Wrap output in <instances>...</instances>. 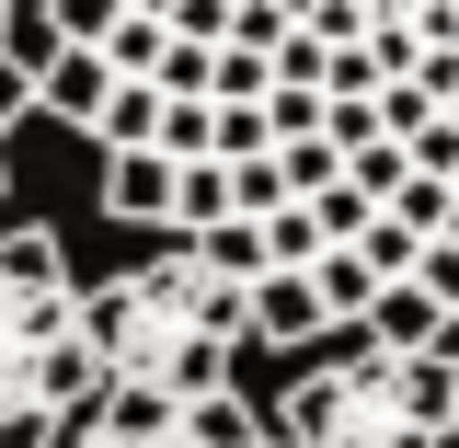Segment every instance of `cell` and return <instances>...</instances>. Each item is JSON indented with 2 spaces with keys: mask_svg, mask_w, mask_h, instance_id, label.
<instances>
[{
  "mask_svg": "<svg viewBox=\"0 0 459 448\" xmlns=\"http://www.w3.org/2000/svg\"><path fill=\"white\" fill-rule=\"evenodd\" d=\"M241 299L195 265L184 230H150V265L81 287V345L104 356L115 391H161V402H207V391H241Z\"/></svg>",
  "mask_w": 459,
  "mask_h": 448,
  "instance_id": "1",
  "label": "cell"
},
{
  "mask_svg": "<svg viewBox=\"0 0 459 448\" xmlns=\"http://www.w3.org/2000/svg\"><path fill=\"white\" fill-rule=\"evenodd\" d=\"M448 414H459L448 356H379L356 322H333L322 368H299L264 426H276V448H459Z\"/></svg>",
  "mask_w": 459,
  "mask_h": 448,
  "instance_id": "2",
  "label": "cell"
},
{
  "mask_svg": "<svg viewBox=\"0 0 459 448\" xmlns=\"http://www.w3.org/2000/svg\"><path fill=\"white\" fill-rule=\"evenodd\" d=\"M104 356L81 345V277L23 287L0 277V448H69L104 402Z\"/></svg>",
  "mask_w": 459,
  "mask_h": 448,
  "instance_id": "3",
  "label": "cell"
},
{
  "mask_svg": "<svg viewBox=\"0 0 459 448\" xmlns=\"http://www.w3.org/2000/svg\"><path fill=\"white\" fill-rule=\"evenodd\" d=\"M104 92H115V69H104L92 47H57L47 69H35V115H57V127H92Z\"/></svg>",
  "mask_w": 459,
  "mask_h": 448,
  "instance_id": "4",
  "label": "cell"
},
{
  "mask_svg": "<svg viewBox=\"0 0 459 448\" xmlns=\"http://www.w3.org/2000/svg\"><path fill=\"white\" fill-rule=\"evenodd\" d=\"M104 219H126V230H161L172 219V162L161 150H115L104 162Z\"/></svg>",
  "mask_w": 459,
  "mask_h": 448,
  "instance_id": "5",
  "label": "cell"
},
{
  "mask_svg": "<svg viewBox=\"0 0 459 448\" xmlns=\"http://www.w3.org/2000/svg\"><path fill=\"white\" fill-rule=\"evenodd\" d=\"M230 219V172L219 162H172V219L161 230H219Z\"/></svg>",
  "mask_w": 459,
  "mask_h": 448,
  "instance_id": "6",
  "label": "cell"
},
{
  "mask_svg": "<svg viewBox=\"0 0 459 448\" xmlns=\"http://www.w3.org/2000/svg\"><path fill=\"white\" fill-rule=\"evenodd\" d=\"M402 184H413V162H402V138H368V150H344V196H356V207H391Z\"/></svg>",
  "mask_w": 459,
  "mask_h": 448,
  "instance_id": "7",
  "label": "cell"
},
{
  "mask_svg": "<svg viewBox=\"0 0 459 448\" xmlns=\"http://www.w3.org/2000/svg\"><path fill=\"white\" fill-rule=\"evenodd\" d=\"M276 184H287V207H310V196L344 184V150H333V138H287V150H276Z\"/></svg>",
  "mask_w": 459,
  "mask_h": 448,
  "instance_id": "8",
  "label": "cell"
},
{
  "mask_svg": "<svg viewBox=\"0 0 459 448\" xmlns=\"http://www.w3.org/2000/svg\"><path fill=\"white\" fill-rule=\"evenodd\" d=\"M35 23H47L57 47H104L115 23H126V0H35Z\"/></svg>",
  "mask_w": 459,
  "mask_h": 448,
  "instance_id": "9",
  "label": "cell"
},
{
  "mask_svg": "<svg viewBox=\"0 0 459 448\" xmlns=\"http://www.w3.org/2000/svg\"><path fill=\"white\" fill-rule=\"evenodd\" d=\"M344 253L368 265V287H391V277H413V253H425V242H413V230H402V219H368V230H356V242H344Z\"/></svg>",
  "mask_w": 459,
  "mask_h": 448,
  "instance_id": "10",
  "label": "cell"
},
{
  "mask_svg": "<svg viewBox=\"0 0 459 448\" xmlns=\"http://www.w3.org/2000/svg\"><path fill=\"white\" fill-rule=\"evenodd\" d=\"M379 92V57L368 47H333V69H322V104H368Z\"/></svg>",
  "mask_w": 459,
  "mask_h": 448,
  "instance_id": "11",
  "label": "cell"
},
{
  "mask_svg": "<svg viewBox=\"0 0 459 448\" xmlns=\"http://www.w3.org/2000/svg\"><path fill=\"white\" fill-rule=\"evenodd\" d=\"M161 35H184V47H219V35H230V0H172Z\"/></svg>",
  "mask_w": 459,
  "mask_h": 448,
  "instance_id": "12",
  "label": "cell"
},
{
  "mask_svg": "<svg viewBox=\"0 0 459 448\" xmlns=\"http://www.w3.org/2000/svg\"><path fill=\"white\" fill-rule=\"evenodd\" d=\"M23 115H35V81H23V69H12V57H0V138H12V127H23Z\"/></svg>",
  "mask_w": 459,
  "mask_h": 448,
  "instance_id": "13",
  "label": "cell"
},
{
  "mask_svg": "<svg viewBox=\"0 0 459 448\" xmlns=\"http://www.w3.org/2000/svg\"><path fill=\"white\" fill-rule=\"evenodd\" d=\"M253 12H276V23H310V12H322V0H253Z\"/></svg>",
  "mask_w": 459,
  "mask_h": 448,
  "instance_id": "14",
  "label": "cell"
},
{
  "mask_svg": "<svg viewBox=\"0 0 459 448\" xmlns=\"http://www.w3.org/2000/svg\"><path fill=\"white\" fill-rule=\"evenodd\" d=\"M0 196H12V150H0Z\"/></svg>",
  "mask_w": 459,
  "mask_h": 448,
  "instance_id": "15",
  "label": "cell"
},
{
  "mask_svg": "<svg viewBox=\"0 0 459 448\" xmlns=\"http://www.w3.org/2000/svg\"><path fill=\"white\" fill-rule=\"evenodd\" d=\"M12 12H23V0H0V23H12Z\"/></svg>",
  "mask_w": 459,
  "mask_h": 448,
  "instance_id": "16",
  "label": "cell"
},
{
  "mask_svg": "<svg viewBox=\"0 0 459 448\" xmlns=\"http://www.w3.org/2000/svg\"><path fill=\"white\" fill-rule=\"evenodd\" d=\"M448 196H459V172H448Z\"/></svg>",
  "mask_w": 459,
  "mask_h": 448,
  "instance_id": "17",
  "label": "cell"
},
{
  "mask_svg": "<svg viewBox=\"0 0 459 448\" xmlns=\"http://www.w3.org/2000/svg\"><path fill=\"white\" fill-rule=\"evenodd\" d=\"M230 12H241V0H230Z\"/></svg>",
  "mask_w": 459,
  "mask_h": 448,
  "instance_id": "18",
  "label": "cell"
}]
</instances>
